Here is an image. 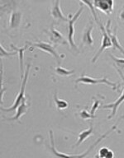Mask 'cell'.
Listing matches in <instances>:
<instances>
[{
	"label": "cell",
	"instance_id": "6da1fadb",
	"mask_svg": "<svg viewBox=\"0 0 124 158\" xmlns=\"http://www.w3.org/2000/svg\"><path fill=\"white\" fill-rule=\"evenodd\" d=\"M124 117V116H123ZM123 117H120V118H118V120L117 121V123L114 124L113 127H112L109 130H108L106 132V133H104V134H103V135L101 136V137H99L98 139H97L95 142H94L93 144H92L90 147H89L88 149H87L84 152H83L82 154H80V155H69V154H64V153H62V152H60L59 151H57V149L55 148V141H54V136H53V132H52V130H50L49 131V136H50V140H51V144L50 145H47L46 144V147L47 148L49 149V151L51 152L54 155V156L55 158H84L86 157L87 156L89 155V152H91L93 149H94L95 147H96L98 144H99L100 142H101L102 140H104V138H106L107 136L109 135V134H111L113 132L115 129H117V125H118L119 122H120V120H121L122 118H123Z\"/></svg>",
	"mask_w": 124,
	"mask_h": 158
},
{
	"label": "cell",
	"instance_id": "7a4b0ae2",
	"mask_svg": "<svg viewBox=\"0 0 124 158\" xmlns=\"http://www.w3.org/2000/svg\"><path fill=\"white\" fill-rule=\"evenodd\" d=\"M30 69H31V64H27V69H26V72H25L24 77H23V79L22 80V86H21V88H20L19 91H18V94H17V97L15 98V101L12 104V106H10L9 108H5V107H1V110L3 111V112H12V111L17 110V107L22 104V102L24 101V99L26 98L25 96V90H26V85H27V79H28V75H29V71Z\"/></svg>",
	"mask_w": 124,
	"mask_h": 158
},
{
	"label": "cell",
	"instance_id": "3957f363",
	"mask_svg": "<svg viewBox=\"0 0 124 158\" xmlns=\"http://www.w3.org/2000/svg\"><path fill=\"white\" fill-rule=\"evenodd\" d=\"M79 83L90 84V85H94V84H106V85L110 86L113 91H118V92L120 91V85H118L117 83H115V82H113V81H110L106 77H102V78H94V77L86 76L85 74L83 73L75 81V85H76V86Z\"/></svg>",
	"mask_w": 124,
	"mask_h": 158
},
{
	"label": "cell",
	"instance_id": "277c9868",
	"mask_svg": "<svg viewBox=\"0 0 124 158\" xmlns=\"http://www.w3.org/2000/svg\"><path fill=\"white\" fill-rule=\"evenodd\" d=\"M79 4H80V7L78 9L74 15L69 14L68 15V17H69V22H68V42H69V46L71 47L72 49H74L75 51H79L78 50V48H77L76 44L74 41V22H76L77 20L79 19V17H80L83 10H84V4H82L81 2H79Z\"/></svg>",
	"mask_w": 124,
	"mask_h": 158
},
{
	"label": "cell",
	"instance_id": "5b68a950",
	"mask_svg": "<svg viewBox=\"0 0 124 158\" xmlns=\"http://www.w3.org/2000/svg\"><path fill=\"white\" fill-rule=\"evenodd\" d=\"M29 46L32 47V49L34 48L39 49L42 50L43 52H46L47 54H51V56H53L55 59H56L57 64H60V60H61V56L60 55V54L57 52L56 49L54 45H52L50 43L43 41H37L35 43H30Z\"/></svg>",
	"mask_w": 124,
	"mask_h": 158
},
{
	"label": "cell",
	"instance_id": "8992f818",
	"mask_svg": "<svg viewBox=\"0 0 124 158\" xmlns=\"http://www.w3.org/2000/svg\"><path fill=\"white\" fill-rule=\"evenodd\" d=\"M99 27L100 28V31H101L102 33V42H101V45L99 47V50L97 52L96 54H94V56L93 57V59H92L91 62L92 63H95V62L98 60L99 59V57L100 56V54L103 53V52L106 49H109V48H111L113 47V44H112L111 39H110V37H109L108 34L107 33L106 29H105V27H104V25L102 24L101 22H99Z\"/></svg>",
	"mask_w": 124,
	"mask_h": 158
},
{
	"label": "cell",
	"instance_id": "52a82bcc",
	"mask_svg": "<svg viewBox=\"0 0 124 158\" xmlns=\"http://www.w3.org/2000/svg\"><path fill=\"white\" fill-rule=\"evenodd\" d=\"M45 32L46 33L47 36H48L50 40L54 44H56V45H58V44H64V45L69 46L68 40L63 36V35L58 30L55 28L54 26L50 27V29L45 30Z\"/></svg>",
	"mask_w": 124,
	"mask_h": 158
},
{
	"label": "cell",
	"instance_id": "ba28073f",
	"mask_svg": "<svg viewBox=\"0 0 124 158\" xmlns=\"http://www.w3.org/2000/svg\"><path fill=\"white\" fill-rule=\"evenodd\" d=\"M115 69H116L117 72L118 73L119 76H120V77H121L122 80V81H123V83H124V75L122 74V71L119 70V69H117V68H115ZM123 101H124V89H123V91H122V92L121 95H120V96H119L118 98L117 99L116 101H114V102L110 104H107V105H104V106H102V109H111L112 110V113L108 116V119H111L113 117L115 116V114H116L117 113V109H118L120 105H121Z\"/></svg>",
	"mask_w": 124,
	"mask_h": 158
},
{
	"label": "cell",
	"instance_id": "9c48e42d",
	"mask_svg": "<svg viewBox=\"0 0 124 158\" xmlns=\"http://www.w3.org/2000/svg\"><path fill=\"white\" fill-rule=\"evenodd\" d=\"M111 20H108V22H107L106 26H105V29H106L107 33L108 34L109 37H110V39H111L113 47H114V49H115L119 50V51L121 52L122 54L124 55V48L122 46V44H120L118 38H117V27H115L113 31V30L111 29Z\"/></svg>",
	"mask_w": 124,
	"mask_h": 158
},
{
	"label": "cell",
	"instance_id": "30bf717a",
	"mask_svg": "<svg viewBox=\"0 0 124 158\" xmlns=\"http://www.w3.org/2000/svg\"><path fill=\"white\" fill-rule=\"evenodd\" d=\"M93 29H94V22L92 20H89V22H88L82 34L81 44L87 47H92L94 45V40L92 37Z\"/></svg>",
	"mask_w": 124,
	"mask_h": 158
},
{
	"label": "cell",
	"instance_id": "8fae6325",
	"mask_svg": "<svg viewBox=\"0 0 124 158\" xmlns=\"http://www.w3.org/2000/svg\"><path fill=\"white\" fill-rule=\"evenodd\" d=\"M51 15L57 22H68L69 20V17H65L62 12L60 8V1H54L52 2V7L51 9Z\"/></svg>",
	"mask_w": 124,
	"mask_h": 158
},
{
	"label": "cell",
	"instance_id": "7c38bea8",
	"mask_svg": "<svg viewBox=\"0 0 124 158\" xmlns=\"http://www.w3.org/2000/svg\"><path fill=\"white\" fill-rule=\"evenodd\" d=\"M113 0H95L94 2V7L106 15H111L113 12Z\"/></svg>",
	"mask_w": 124,
	"mask_h": 158
},
{
	"label": "cell",
	"instance_id": "4fadbf2b",
	"mask_svg": "<svg viewBox=\"0 0 124 158\" xmlns=\"http://www.w3.org/2000/svg\"><path fill=\"white\" fill-rule=\"evenodd\" d=\"M30 107V104L27 101V98L24 99V101H22V104L20 105L18 107H17V110H16V114L12 117H10V118H6L7 119L6 120L8 121H18L19 118L22 117V115H24L25 114L27 113L28 109Z\"/></svg>",
	"mask_w": 124,
	"mask_h": 158
},
{
	"label": "cell",
	"instance_id": "5bb4252c",
	"mask_svg": "<svg viewBox=\"0 0 124 158\" xmlns=\"http://www.w3.org/2000/svg\"><path fill=\"white\" fill-rule=\"evenodd\" d=\"M22 19V13L18 10L14 9L11 12L9 18L10 30H16L19 27Z\"/></svg>",
	"mask_w": 124,
	"mask_h": 158
},
{
	"label": "cell",
	"instance_id": "9a60e30c",
	"mask_svg": "<svg viewBox=\"0 0 124 158\" xmlns=\"http://www.w3.org/2000/svg\"><path fill=\"white\" fill-rule=\"evenodd\" d=\"M10 46L12 49H14V51H16L18 54V56H19V64H20V73H21V80L23 79V77H24V69H23V54H24L25 50L28 48L29 46V44H27L25 45V46L22 47V48H17L15 44H10Z\"/></svg>",
	"mask_w": 124,
	"mask_h": 158
},
{
	"label": "cell",
	"instance_id": "2e32d148",
	"mask_svg": "<svg viewBox=\"0 0 124 158\" xmlns=\"http://www.w3.org/2000/svg\"><path fill=\"white\" fill-rule=\"evenodd\" d=\"M93 132H94V126H93V123H90V126L88 129H85V130L82 131L78 134V141H77L76 144L74 145V147L78 148L81 143H83L84 141L86 140L87 138L90 137V136L93 134Z\"/></svg>",
	"mask_w": 124,
	"mask_h": 158
},
{
	"label": "cell",
	"instance_id": "e0dca14e",
	"mask_svg": "<svg viewBox=\"0 0 124 158\" xmlns=\"http://www.w3.org/2000/svg\"><path fill=\"white\" fill-rule=\"evenodd\" d=\"M54 101L55 103V106H56V108L58 110H65L69 107V103L67 102L66 101L64 100H61V99L58 98V96H57V92L54 94Z\"/></svg>",
	"mask_w": 124,
	"mask_h": 158
},
{
	"label": "cell",
	"instance_id": "ac0fdd59",
	"mask_svg": "<svg viewBox=\"0 0 124 158\" xmlns=\"http://www.w3.org/2000/svg\"><path fill=\"white\" fill-rule=\"evenodd\" d=\"M99 156L100 158H113V152L107 147H103L99 149Z\"/></svg>",
	"mask_w": 124,
	"mask_h": 158
},
{
	"label": "cell",
	"instance_id": "d6986e66",
	"mask_svg": "<svg viewBox=\"0 0 124 158\" xmlns=\"http://www.w3.org/2000/svg\"><path fill=\"white\" fill-rule=\"evenodd\" d=\"M82 4L86 5L89 7V8L90 9L92 12V15H93V17H94V19L96 21L97 24H99V17H98V15H97L96 12H95V7H94V2H91V1H87V0H84V1H80Z\"/></svg>",
	"mask_w": 124,
	"mask_h": 158
},
{
	"label": "cell",
	"instance_id": "ffe728a7",
	"mask_svg": "<svg viewBox=\"0 0 124 158\" xmlns=\"http://www.w3.org/2000/svg\"><path fill=\"white\" fill-rule=\"evenodd\" d=\"M55 72L57 75L62 77H67V76H70V75H73L74 73V70H67L64 68H62V67H56L55 69Z\"/></svg>",
	"mask_w": 124,
	"mask_h": 158
},
{
	"label": "cell",
	"instance_id": "44dd1931",
	"mask_svg": "<svg viewBox=\"0 0 124 158\" xmlns=\"http://www.w3.org/2000/svg\"><path fill=\"white\" fill-rule=\"evenodd\" d=\"M109 57H110V58H111V59L113 60L114 63L116 64V67H115V68L118 69L119 70H121V71H123L124 70V59L114 56V55H113V54H109Z\"/></svg>",
	"mask_w": 124,
	"mask_h": 158
},
{
	"label": "cell",
	"instance_id": "7402d4cb",
	"mask_svg": "<svg viewBox=\"0 0 124 158\" xmlns=\"http://www.w3.org/2000/svg\"><path fill=\"white\" fill-rule=\"evenodd\" d=\"M93 100H94V103H93V106L91 107V110H90V114H91V115L95 118L96 116H95V112L97 111L98 108H99V106H100V103H101V101L99 99H95L94 97H93Z\"/></svg>",
	"mask_w": 124,
	"mask_h": 158
},
{
	"label": "cell",
	"instance_id": "603a6c76",
	"mask_svg": "<svg viewBox=\"0 0 124 158\" xmlns=\"http://www.w3.org/2000/svg\"><path fill=\"white\" fill-rule=\"evenodd\" d=\"M16 54H17V53L16 51H13V52L7 51V50L3 48L2 44H0V56H1V58H2V57L13 56V55H16Z\"/></svg>",
	"mask_w": 124,
	"mask_h": 158
},
{
	"label": "cell",
	"instance_id": "cb8c5ba5",
	"mask_svg": "<svg viewBox=\"0 0 124 158\" xmlns=\"http://www.w3.org/2000/svg\"><path fill=\"white\" fill-rule=\"evenodd\" d=\"M79 115L83 119H89V118H94L93 116L91 115L90 112H88L86 110H83L79 112Z\"/></svg>",
	"mask_w": 124,
	"mask_h": 158
},
{
	"label": "cell",
	"instance_id": "d4e9b609",
	"mask_svg": "<svg viewBox=\"0 0 124 158\" xmlns=\"http://www.w3.org/2000/svg\"><path fill=\"white\" fill-rule=\"evenodd\" d=\"M118 17H119V19L121 20L122 22H124V9H122L121 12H119Z\"/></svg>",
	"mask_w": 124,
	"mask_h": 158
},
{
	"label": "cell",
	"instance_id": "484cf974",
	"mask_svg": "<svg viewBox=\"0 0 124 158\" xmlns=\"http://www.w3.org/2000/svg\"><path fill=\"white\" fill-rule=\"evenodd\" d=\"M94 158H100V157H99V154H97V155H96V156H95V157H94Z\"/></svg>",
	"mask_w": 124,
	"mask_h": 158
}]
</instances>
